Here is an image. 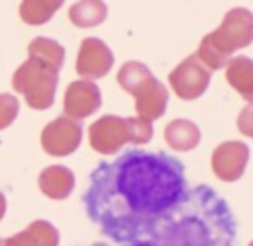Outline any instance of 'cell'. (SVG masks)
<instances>
[{"mask_svg":"<svg viewBox=\"0 0 253 246\" xmlns=\"http://www.w3.org/2000/svg\"><path fill=\"white\" fill-rule=\"evenodd\" d=\"M187 191L186 168L175 156L126 149L92 170L82 201L102 234L125 245L148 234Z\"/></svg>","mask_w":253,"mask_h":246,"instance_id":"6da1fadb","label":"cell"},{"mask_svg":"<svg viewBox=\"0 0 253 246\" xmlns=\"http://www.w3.org/2000/svg\"><path fill=\"white\" fill-rule=\"evenodd\" d=\"M146 236L162 246H234L238 222L227 201L210 186H196Z\"/></svg>","mask_w":253,"mask_h":246,"instance_id":"7a4b0ae2","label":"cell"},{"mask_svg":"<svg viewBox=\"0 0 253 246\" xmlns=\"http://www.w3.org/2000/svg\"><path fill=\"white\" fill-rule=\"evenodd\" d=\"M253 42V14L245 7H234L225 14L215 32L203 37L196 56L210 70L227 66L232 52Z\"/></svg>","mask_w":253,"mask_h":246,"instance_id":"3957f363","label":"cell"},{"mask_svg":"<svg viewBox=\"0 0 253 246\" xmlns=\"http://www.w3.org/2000/svg\"><path fill=\"white\" fill-rule=\"evenodd\" d=\"M57 73L52 66L28 57V61L16 70L12 77V87L26 95V101L35 108H45L52 102V95L57 85Z\"/></svg>","mask_w":253,"mask_h":246,"instance_id":"277c9868","label":"cell"},{"mask_svg":"<svg viewBox=\"0 0 253 246\" xmlns=\"http://www.w3.org/2000/svg\"><path fill=\"white\" fill-rule=\"evenodd\" d=\"M210 71V68L205 66L200 57L193 54L170 73V83L182 99H194L208 87L211 77Z\"/></svg>","mask_w":253,"mask_h":246,"instance_id":"5b68a950","label":"cell"},{"mask_svg":"<svg viewBox=\"0 0 253 246\" xmlns=\"http://www.w3.org/2000/svg\"><path fill=\"white\" fill-rule=\"evenodd\" d=\"M115 57L109 47L99 39H85L77 57V71L85 78H101L109 73Z\"/></svg>","mask_w":253,"mask_h":246,"instance_id":"8992f818","label":"cell"},{"mask_svg":"<svg viewBox=\"0 0 253 246\" xmlns=\"http://www.w3.org/2000/svg\"><path fill=\"white\" fill-rule=\"evenodd\" d=\"M101 102V95L94 83L90 82H73L66 90V109L75 115H88Z\"/></svg>","mask_w":253,"mask_h":246,"instance_id":"52a82bcc","label":"cell"},{"mask_svg":"<svg viewBox=\"0 0 253 246\" xmlns=\"http://www.w3.org/2000/svg\"><path fill=\"white\" fill-rule=\"evenodd\" d=\"M68 16L78 28H94L108 18V7L102 0H80L71 5Z\"/></svg>","mask_w":253,"mask_h":246,"instance_id":"ba28073f","label":"cell"},{"mask_svg":"<svg viewBox=\"0 0 253 246\" xmlns=\"http://www.w3.org/2000/svg\"><path fill=\"white\" fill-rule=\"evenodd\" d=\"M227 80L243 97L253 101V61L245 56L229 59L227 63Z\"/></svg>","mask_w":253,"mask_h":246,"instance_id":"9c48e42d","label":"cell"},{"mask_svg":"<svg viewBox=\"0 0 253 246\" xmlns=\"http://www.w3.org/2000/svg\"><path fill=\"white\" fill-rule=\"evenodd\" d=\"M134 94L137 95L139 113L144 111L155 116L162 115V109L167 101V90L156 78H148Z\"/></svg>","mask_w":253,"mask_h":246,"instance_id":"30bf717a","label":"cell"},{"mask_svg":"<svg viewBox=\"0 0 253 246\" xmlns=\"http://www.w3.org/2000/svg\"><path fill=\"white\" fill-rule=\"evenodd\" d=\"M64 0H23L19 7V16L26 25L39 26L50 21L54 12L61 9Z\"/></svg>","mask_w":253,"mask_h":246,"instance_id":"8fae6325","label":"cell"},{"mask_svg":"<svg viewBox=\"0 0 253 246\" xmlns=\"http://www.w3.org/2000/svg\"><path fill=\"white\" fill-rule=\"evenodd\" d=\"M30 57L42 61V63L52 66L54 70L59 71L64 63V47L59 45L57 42L50 39H43V37H37L28 47Z\"/></svg>","mask_w":253,"mask_h":246,"instance_id":"7c38bea8","label":"cell"},{"mask_svg":"<svg viewBox=\"0 0 253 246\" xmlns=\"http://www.w3.org/2000/svg\"><path fill=\"white\" fill-rule=\"evenodd\" d=\"M151 71L146 64L139 63V61H128L120 68L118 82L125 90L135 92L148 78H151Z\"/></svg>","mask_w":253,"mask_h":246,"instance_id":"4fadbf2b","label":"cell"},{"mask_svg":"<svg viewBox=\"0 0 253 246\" xmlns=\"http://www.w3.org/2000/svg\"><path fill=\"white\" fill-rule=\"evenodd\" d=\"M18 111V101L9 94L0 95V128L5 127Z\"/></svg>","mask_w":253,"mask_h":246,"instance_id":"5bb4252c","label":"cell"},{"mask_svg":"<svg viewBox=\"0 0 253 246\" xmlns=\"http://www.w3.org/2000/svg\"><path fill=\"white\" fill-rule=\"evenodd\" d=\"M120 246H162L160 243H156L155 239H151L149 236H141V238L134 239V241H128L125 245H120Z\"/></svg>","mask_w":253,"mask_h":246,"instance_id":"9a60e30c","label":"cell"},{"mask_svg":"<svg viewBox=\"0 0 253 246\" xmlns=\"http://www.w3.org/2000/svg\"><path fill=\"white\" fill-rule=\"evenodd\" d=\"M90 246H109L108 243H94V245H90Z\"/></svg>","mask_w":253,"mask_h":246,"instance_id":"2e32d148","label":"cell"}]
</instances>
